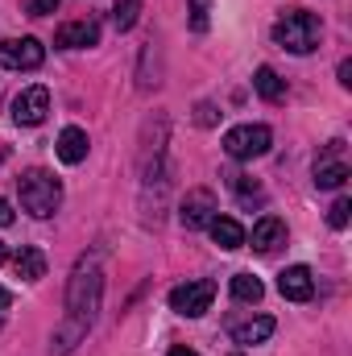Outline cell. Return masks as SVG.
I'll return each instance as SVG.
<instances>
[{
    "mask_svg": "<svg viewBox=\"0 0 352 356\" xmlns=\"http://www.w3.org/2000/svg\"><path fill=\"white\" fill-rule=\"evenodd\" d=\"M99 298H104V273H99V257H79V266L71 273V286H67V323L54 332L50 340V356H67L95 323L99 315Z\"/></svg>",
    "mask_w": 352,
    "mask_h": 356,
    "instance_id": "obj_1",
    "label": "cell"
},
{
    "mask_svg": "<svg viewBox=\"0 0 352 356\" xmlns=\"http://www.w3.org/2000/svg\"><path fill=\"white\" fill-rule=\"evenodd\" d=\"M17 191H21V207L29 216H38V220H50L58 211V203H63L58 178L46 175V170H25V175L17 178Z\"/></svg>",
    "mask_w": 352,
    "mask_h": 356,
    "instance_id": "obj_2",
    "label": "cell"
},
{
    "mask_svg": "<svg viewBox=\"0 0 352 356\" xmlns=\"http://www.w3.org/2000/svg\"><path fill=\"white\" fill-rule=\"evenodd\" d=\"M319 33H323L319 17H315V13H303V8L286 13V17L273 25V42H278L282 50H290V54H311V50L319 46Z\"/></svg>",
    "mask_w": 352,
    "mask_h": 356,
    "instance_id": "obj_3",
    "label": "cell"
},
{
    "mask_svg": "<svg viewBox=\"0 0 352 356\" xmlns=\"http://www.w3.org/2000/svg\"><path fill=\"white\" fill-rule=\"evenodd\" d=\"M273 145V133L265 124H237L224 133V154L237 158V162H253V158H265Z\"/></svg>",
    "mask_w": 352,
    "mask_h": 356,
    "instance_id": "obj_4",
    "label": "cell"
},
{
    "mask_svg": "<svg viewBox=\"0 0 352 356\" xmlns=\"http://www.w3.org/2000/svg\"><path fill=\"white\" fill-rule=\"evenodd\" d=\"M211 298H216V282L195 277V282H182L170 290V311L186 315V319H199L203 311H211Z\"/></svg>",
    "mask_w": 352,
    "mask_h": 356,
    "instance_id": "obj_5",
    "label": "cell"
},
{
    "mask_svg": "<svg viewBox=\"0 0 352 356\" xmlns=\"http://www.w3.org/2000/svg\"><path fill=\"white\" fill-rule=\"evenodd\" d=\"M46 63V46L38 38H8L0 42V67L8 71H38Z\"/></svg>",
    "mask_w": 352,
    "mask_h": 356,
    "instance_id": "obj_6",
    "label": "cell"
},
{
    "mask_svg": "<svg viewBox=\"0 0 352 356\" xmlns=\"http://www.w3.org/2000/svg\"><path fill=\"white\" fill-rule=\"evenodd\" d=\"M211 216H220V203H216V195H211L207 186H195V191H186V199H182V207H178V220H182V228H186V232H195V228H207V224H211Z\"/></svg>",
    "mask_w": 352,
    "mask_h": 356,
    "instance_id": "obj_7",
    "label": "cell"
},
{
    "mask_svg": "<svg viewBox=\"0 0 352 356\" xmlns=\"http://www.w3.org/2000/svg\"><path fill=\"white\" fill-rule=\"evenodd\" d=\"M349 182V158H344V141H332L319 158H315V186L336 191Z\"/></svg>",
    "mask_w": 352,
    "mask_h": 356,
    "instance_id": "obj_8",
    "label": "cell"
},
{
    "mask_svg": "<svg viewBox=\"0 0 352 356\" xmlns=\"http://www.w3.org/2000/svg\"><path fill=\"white\" fill-rule=\"evenodd\" d=\"M46 112H50V91L46 88H25L17 99H13V120L17 124H42L46 120Z\"/></svg>",
    "mask_w": 352,
    "mask_h": 356,
    "instance_id": "obj_9",
    "label": "cell"
},
{
    "mask_svg": "<svg viewBox=\"0 0 352 356\" xmlns=\"http://www.w3.org/2000/svg\"><path fill=\"white\" fill-rule=\"evenodd\" d=\"M99 42V25L95 21H67V25H58V33H54V46L58 50H88Z\"/></svg>",
    "mask_w": 352,
    "mask_h": 356,
    "instance_id": "obj_10",
    "label": "cell"
},
{
    "mask_svg": "<svg viewBox=\"0 0 352 356\" xmlns=\"http://www.w3.org/2000/svg\"><path fill=\"white\" fill-rule=\"evenodd\" d=\"M278 290H282V298H290V302H307V298L315 294V277H311L307 266H290V269L278 273Z\"/></svg>",
    "mask_w": 352,
    "mask_h": 356,
    "instance_id": "obj_11",
    "label": "cell"
},
{
    "mask_svg": "<svg viewBox=\"0 0 352 356\" xmlns=\"http://www.w3.org/2000/svg\"><path fill=\"white\" fill-rule=\"evenodd\" d=\"M245 241H253L257 253H273L278 245H286V224H282L278 216H262V220L253 224V236H245Z\"/></svg>",
    "mask_w": 352,
    "mask_h": 356,
    "instance_id": "obj_12",
    "label": "cell"
},
{
    "mask_svg": "<svg viewBox=\"0 0 352 356\" xmlns=\"http://www.w3.org/2000/svg\"><path fill=\"white\" fill-rule=\"evenodd\" d=\"M58 158H63L67 166H79V162L88 158V133H83L79 124H67V129L58 133Z\"/></svg>",
    "mask_w": 352,
    "mask_h": 356,
    "instance_id": "obj_13",
    "label": "cell"
},
{
    "mask_svg": "<svg viewBox=\"0 0 352 356\" xmlns=\"http://www.w3.org/2000/svg\"><path fill=\"white\" fill-rule=\"evenodd\" d=\"M207 232H211V241L220 245V249H241L245 245V228L232 220V216H211V224H207Z\"/></svg>",
    "mask_w": 352,
    "mask_h": 356,
    "instance_id": "obj_14",
    "label": "cell"
},
{
    "mask_svg": "<svg viewBox=\"0 0 352 356\" xmlns=\"http://www.w3.org/2000/svg\"><path fill=\"white\" fill-rule=\"evenodd\" d=\"M269 336H273V319H269V315H257V319L232 327V340L245 344V348H249V344H262V340H269Z\"/></svg>",
    "mask_w": 352,
    "mask_h": 356,
    "instance_id": "obj_15",
    "label": "cell"
},
{
    "mask_svg": "<svg viewBox=\"0 0 352 356\" xmlns=\"http://www.w3.org/2000/svg\"><path fill=\"white\" fill-rule=\"evenodd\" d=\"M13 269H17V277H25V282H38V277H46V257H42V249L25 245V249L13 257Z\"/></svg>",
    "mask_w": 352,
    "mask_h": 356,
    "instance_id": "obj_16",
    "label": "cell"
},
{
    "mask_svg": "<svg viewBox=\"0 0 352 356\" xmlns=\"http://www.w3.org/2000/svg\"><path fill=\"white\" fill-rule=\"evenodd\" d=\"M253 88H257V95H262L265 104H282V99H286V83L278 79V71H273V67H257Z\"/></svg>",
    "mask_w": 352,
    "mask_h": 356,
    "instance_id": "obj_17",
    "label": "cell"
},
{
    "mask_svg": "<svg viewBox=\"0 0 352 356\" xmlns=\"http://www.w3.org/2000/svg\"><path fill=\"white\" fill-rule=\"evenodd\" d=\"M262 294H265L262 277H253V273H237L232 277V298L237 302H262Z\"/></svg>",
    "mask_w": 352,
    "mask_h": 356,
    "instance_id": "obj_18",
    "label": "cell"
},
{
    "mask_svg": "<svg viewBox=\"0 0 352 356\" xmlns=\"http://www.w3.org/2000/svg\"><path fill=\"white\" fill-rule=\"evenodd\" d=\"M137 17H141V0H116L112 4V21H116V29L125 33V29H133L137 25Z\"/></svg>",
    "mask_w": 352,
    "mask_h": 356,
    "instance_id": "obj_19",
    "label": "cell"
},
{
    "mask_svg": "<svg viewBox=\"0 0 352 356\" xmlns=\"http://www.w3.org/2000/svg\"><path fill=\"white\" fill-rule=\"evenodd\" d=\"M186 8H191V29L195 33H207V25H211V0H186Z\"/></svg>",
    "mask_w": 352,
    "mask_h": 356,
    "instance_id": "obj_20",
    "label": "cell"
},
{
    "mask_svg": "<svg viewBox=\"0 0 352 356\" xmlns=\"http://www.w3.org/2000/svg\"><path fill=\"white\" fill-rule=\"evenodd\" d=\"M228 186H232L245 203H249V199H262V186H257V182H249L245 175H228Z\"/></svg>",
    "mask_w": 352,
    "mask_h": 356,
    "instance_id": "obj_21",
    "label": "cell"
},
{
    "mask_svg": "<svg viewBox=\"0 0 352 356\" xmlns=\"http://www.w3.org/2000/svg\"><path fill=\"white\" fill-rule=\"evenodd\" d=\"M349 216H352V199H349V195H340V199L332 203V211H328V224H332V228H344V224H349Z\"/></svg>",
    "mask_w": 352,
    "mask_h": 356,
    "instance_id": "obj_22",
    "label": "cell"
},
{
    "mask_svg": "<svg viewBox=\"0 0 352 356\" xmlns=\"http://www.w3.org/2000/svg\"><path fill=\"white\" fill-rule=\"evenodd\" d=\"M58 8V0H25V13L29 17H50Z\"/></svg>",
    "mask_w": 352,
    "mask_h": 356,
    "instance_id": "obj_23",
    "label": "cell"
},
{
    "mask_svg": "<svg viewBox=\"0 0 352 356\" xmlns=\"http://www.w3.org/2000/svg\"><path fill=\"white\" fill-rule=\"evenodd\" d=\"M195 120H199V124H216V108H211V104H199V108H195Z\"/></svg>",
    "mask_w": 352,
    "mask_h": 356,
    "instance_id": "obj_24",
    "label": "cell"
},
{
    "mask_svg": "<svg viewBox=\"0 0 352 356\" xmlns=\"http://www.w3.org/2000/svg\"><path fill=\"white\" fill-rule=\"evenodd\" d=\"M8 224H13V203L0 199V228H8Z\"/></svg>",
    "mask_w": 352,
    "mask_h": 356,
    "instance_id": "obj_25",
    "label": "cell"
},
{
    "mask_svg": "<svg viewBox=\"0 0 352 356\" xmlns=\"http://www.w3.org/2000/svg\"><path fill=\"white\" fill-rule=\"evenodd\" d=\"M340 88H352V63L349 58L340 63Z\"/></svg>",
    "mask_w": 352,
    "mask_h": 356,
    "instance_id": "obj_26",
    "label": "cell"
},
{
    "mask_svg": "<svg viewBox=\"0 0 352 356\" xmlns=\"http://www.w3.org/2000/svg\"><path fill=\"white\" fill-rule=\"evenodd\" d=\"M8 307H13V298H8V290L0 286V323H4V315H8Z\"/></svg>",
    "mask_w": 352,
    "mask_h": 356,
    "instance_id": "obj_27",
    "label": "cell"
},
{
    "mask_svg": "<svg viewBox=\"0 0 352 356\" xmlns=\"http://www.w3.org/2000/svg\"><path fill=\"white\" fill-rule=\"evenodd\" d=\"M166 356H199V353H191V348H170Z\"/></svg>",
    "mask_w": 352,
    "mask_h": 356,
    "instance_id": "obj_28",
    "label": "cell"
},
{
    "mask_svg": "<svg viewBox=\"0 0 352 356\" xmlns=\"http://www.w3.org/2000/svg\"><path fill=\"white\" fill-rule=\"evenodd\" d=\"M4 261H8V249H4V245H0V266H4Z\"/></svg>",
    "mask_w": 352,
    "mask_h": 356,
    "instance_id": "obj_29",
    "label": "cell"
},
{
    "mask_svg": "<svg viewBox=\"0 0 352 356\" xmlns=\"http://www.w3.org/2000/svg\"><path fill=\"white\" fill-rule=\"evenodd\" d=\"M237 356H241V353H237Z\"/></svg>",
    "mask_w": 352,
    "mask_h": 356,
    "instance_id": "obj_30",
    "label": "cell"
}]
</instances>
